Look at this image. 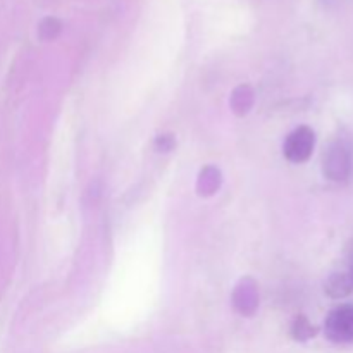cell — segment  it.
<instances>
[{
	"label": "cell",
	"instance_id": "6da1fadb",
	"mask_svg": "<svg viewBox=\"0 0 353 353\" xmlns=\"http://www.w3.org/2000/svg\"><path fill=\"white\" fill-rule=\"evenodd\" d=\"M353 165L352 147L345 140H336L324 155V174L333 181H345Z\"/></svg>",
	"mask_w": 353,
	"mask_h": 353
},
{
	"label": "cell",
	"instance_id": "7a4b0ae2",
	"mask_svg": "<svg viewBox=\"0 0 353 353\" xmlns=\"http://www.w3.org/2000/svg\"><path fill=\"white\" fill-rule=\"evenodd\" d=\"M324 331L327 340L333 343H353V303L331 310Z\"/></svg>",
	"mask_w": 353,
	"mask_h": 353
},
{
	"label": "cell",
	"instance_id": "3957f363",
	"mask_svg": "<svg viewBox=\"0 0 353 353\" xmlns=\"http://www.w3.org/2000/svg\"><path fill=\"white\" fill-rule=\"evenodd\" d=\"M316 147V133L310 128L302 126L293 131L285 141V155L292 162H305Z\"/></svg>",
	"mask_w": 353,
	"mask_h": 353
},
{
	"label": "cell",
	"instance_id": "277c9868",
	"mask_svg": "<svg viewBox=\"0 0 353 353\" xmlns=\"http://www.w3.org/2000/svg\"><path fill=\"white\" fill-rule=\"evenodd\" d=\"M353 285L350 274H334L326 283V293L331 299H345L352 293Z\"/></svg>",
	"mask_w": 353,
	"mask_h": 353
},
{
	"label": "cell",
	"instance_id": "5b68a950",
	"mask_svg": "<svg viewBox=\"0 0 353 353\" xmlns=\"http://www.w3.org/2000/svg\"><path fill=\"white\" fill-rule=\"evenodd\" d=\"M350 279H352V285H353V268H352V272H350Z\"/></svg>",
	"mask_w": 353,
	"mask_h": 353
}]
</instances>
